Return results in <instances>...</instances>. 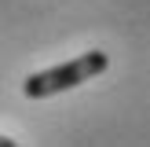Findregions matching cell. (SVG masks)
Wrapping results in <instances>:
<instances>
[{"instance_id":"1","label":"cell","mask_w":150,"mask_h":147,"mask_svg":"<svg viewBox=\"0 0 150 147\" xmlns=\"http://www.w3.org/2000/svg\"><path fill=\"white\" fill-rule=\"evenodd\" d=\"M106 66H110L106 51H84V55L70 59V63H62V66L29 74L26 85H22V92H26L29 99H48V96H59V92H66V88H77V85H84V81L99 77Z\"/></svg>"},{"instance_id":"2","label":"cell","mask_w":150,"mask_h":147,"mask_svg":"<svg viewBox=\"0 0 150 147\" xmlns=\"http://www.w3.org/2000/svg\"><path fill=\"white\" fill-rule=\"evenodd\" d=\"M0 147H15V140H7V136H0Z\"/></svg>"}]
</instances>
